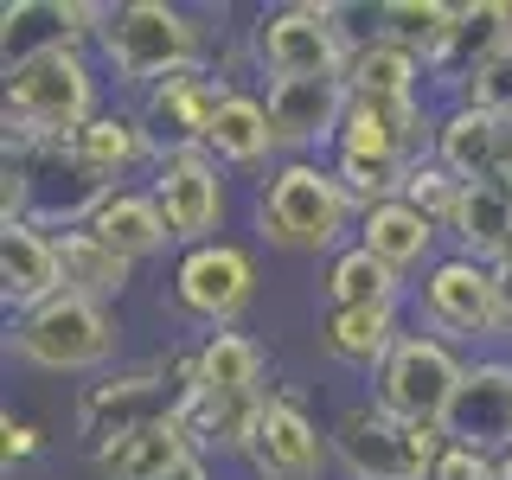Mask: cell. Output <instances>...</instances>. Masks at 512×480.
Here are the masks:
<instances>
[{"label":"cell","instance_id":"33","mask_svg":"<svg viewBox=\"0 0 512 480\" xmlns=\"http://www.w3.org/2000/svg\"><path fill=\"white\" fill-rule=\"evenodd\" d=\"M333 173H340V186L352 192V205H359V218L372 212L384 199H404V160H378V154H333Z\"/></svg>","mask_w":512,"mask_h":480},{"label":"cell","instance_id":"15","mask_svg":"<svg viewBox=\"0 0 512 480\" xmlns=\"http://www.w3.org/2000/svg\"><path fill=\"white\" fill-rule=\"evenodd\" d=\"M269 128H276L282 160H314V148H340V128L352 109L346 77H288L269 84Z\"/></svg>","mask_w":512,"mask_h":480},{"label":"cell","instance_id":"31","mask_svg":"<svg viewBox=\"0 0 512 480\" xmlns=\"http://www.w3.org/2000/svg\"><path fill=\"white\" fill-rule=\"evenodd\" d=\"M192 455H199V448L186 442L180 423H154V429H141V436L103 448V455H96V474L103 480H167L173 468H186Z\"/></svg>","mask_w":512,"mask_h":480},{"label":"cell","instance_id":"12","mask_svg":"<svg viewBox=\"0 0 512 480\" xmlns=\"http://www.w3.org/2000/svg\"><path fill=\"white\" fill-rule=\"evenodd\" d=\"M173 301L205 320V327H237V314L256 301V256L231 237H212V244L186 250L180 269H173Z\"/></svg>","mask_w":512,"mask_h":480},{"label":"cell","instance_id":"34","mask_svg":"<svg viewBox=\"0 0 512 480\" xmlns=\"http://www.w3.org/2000/svg\"><path fill=\"white\" fill-rule=\"evenodd\" d=\"M404 205H416L429 224L448 231V218H455V205H461V180L436 154H423V160H410V173H404Z\"/></svg>","mask_w":512,"mask_h":480},{"label":"cell","instance_id":"3","mask_svg":"<svg viewBox=\"0 0 512 480\" xmlns=\"http://www.w3.org/2000/svg\"><path fill=\"white\" fill-rule=\"evenodd\" d=\"M96 52H103V64H109V77H116V84L148 96L160 77L205 64L199 58L205 39H199V26H192V13L167 7V0H122V7L103 13Z\"/></svg>","mask_w":512,"mask_h":480},{"label":"cell","instance_id":"6","mask_svg":"<svg viewBox=\"0 0 512 480\" xmlns=\"http://www.w3.org/2000/svg\"><path fill=\"white\" fill-rule=\"evenodd\" d=\"M352 32L340 7H320V0H282V7H263L250 26V58L269 84H288V77H346L352 58Z\"/></svg>","mask_w":512,"mask_h":480},{"label":"cell","instance_id":"27","mask_svg":"<svg viewBox=\"0 0 512 480\" xmlns=\"http://www.w3.org/2000/svg\"><path fill=\"white\" fill-rule=\"evenodd\" d=\"M205 154H212L224 173L269 167V154H276V128H269V103H263V96H250V90L224 96L212 135H205Z\"/></svg>","mask_w":512,"mask_h":480},{"label":"cell","instance_id":"25","mask_svg":"<svg viewBox=\"0 0 512 480\" xmlns=\"http://www.w3.org/2000/svg\"><path fill=\"white\" fill-rule=\"evenodd\" d=\"M423 84H429V58L410 52V45H397V39H384V32L359 39L352 58H346V90L352 96L404 103V96H423Z\"/></svg>","mask_w":512,"mask_h":480},{"label":"cell","instance_id":"41","mask_svg":"<svg viewBox=\"0 0 512 480\" xmlns=\"http://www.w3.org/2000/svg\"><path fill=\"white\" fill-rule=\"evenodd\" d=\"M506 256H512V244H506ZM506 256H500V263H506Z\"/></svg>","mask_w":512,"mask_h":480},{"label":"cell","instance_id":"23","mask_svg":"<svg viewBox=\"0 0 512 480\" xmlns=\"http://www.w3.org/2000/svg\"><path fill=\"white\" fill-rule=\"evenodd\" d=\"M436 237H442V224H429V218L416 212V205H404V199H384V205H372V212L359 218L352 244H365L384 269L410 276V269H429V263H436Z\"/></svg>","mask_w":512,"mask_h":480},{"label":"cell","instance_id":"17","mask_svg":"<svg viewBox=\"0 0 512 480\" xmlns=\"http://www.w3.org/2000/svg\"><path fill=\"white\" fill-rule=\"evenodd\" d=\"M436 148V116L423 109V96H404V103H378V96H352L340 148L333 154H378V160H423Z\"/></svg>","mask_w":512,"mask_h":480},{"label":"cell","instance_id":"4","mask_svg":"<svg viewBox=\"0 0 512 480\" xmlns=\"http://www.w3.org/2000/svg\"><path fill=\"white\" fill-rule=\"evenodd\" d=\"M327 442H333V468L346 480H429L442 461V429L404 423L372 397H352V404L333 410Z\"/></svg>","mask_w":512,"mask_h":480},{"label":"cell","instance_id":"40","mask_svg":"<svg viewBox=\"0 0 512 480\" xmlns=\"http://www.w3.org/2000/svg\"><path fill=\"white\" fill-rule=\"evenodd\" d=\"M500 480H512V448H506V455H500Z\"/></svg>","mask_w":512,"mask_h":480},{"label":"cell","instance_id":"5","mask_svg":"<svg viewBox=\"0 0 512 480\" xmlns=\"http://www.w3.org/2000/svg\"><path fill=\"white\" fill-rule=\"evenodd\" d=\"M186 384H192V359H154V365H135V372L96 378L77 397V436L90 442V455H103V448L141 436L154 423H173Z\"/></svg>","mask_w":512,"mask_h":480},{"label":"cell","instance_id":"42","mask_svg":"<svg viewBox=\"0 0 512 480\" xmlns=\"http://www.w3.org/2000/svg\"><path fill=\"white\" fill-rule=\"evenodd\" d=\"M506 186H512V173H506Z\"/></svg>","mask_w":512,"mask_h":480},{"label":"cell","instance_id":"30","mask_svg":"<svg viewBox=\"0 0 512 480\" xmlns=\"http://www.w3.org/2000/svg\"><path fill=\"white\" fill-rule=\"evenodd\" d=\"M404 276L384 269L365 244H346L340 256H327V276H320V301L327 308H397L404 301Z\"/></svg>","mask_w":512,"mask_h":480},{"label":"cell","instance_id":"29","mask_svg":"<svg viewBox=\"0 0 512 480\" xmlns=\"http://www.w3.org/2000/svg\"><path fill=\"white\" fill-rule=\"evenodd\" d=\"M58 276H64V295H84L96 308H109V301H122L128 276H135V263L116 256L109 244H96L90 231H58Z\"/></svg>","mask_w":512,"mask_h":480},{"label":"cell","instance_id":"22","mask_svg":"<svg viewBox=\"0 0 512 480\" xmlns=\"http://www.w3.org/2000/svg\"><path fill=\"white\" fill-rule=\"evenodd\" d=\"M314 340H320V352H327L333 365L372 378L397 352V340H404V320H397V308H320Z\"/></svg>","mask_w":512,"mask_h":480},{"label":"cell","instance_id":"7","mask_svg":"<svg viewBox=\"0 0 512 480\" xmlns=\"http://www.w3.org/2000/svg\"><path fill=\"white\" fill-rule=\"evenodd\" d=\"M116 346H122L116 314L84 295H52L45 308L13 314V352L39 372H103Z\"/></svg>","mask_w":512,"mask_h":480},{"label":"cell","instance_id":"10","mask_svg":"<svg viewBox=\"0 0 512 480\" xmlns=\"http://www.w3.org/2000/svg\"><path fill=\"white\" fill-rule=\"evenodd\" d=\"M416 314H423V333H442V340H506L493 263H474V256H436L416 282Z\"/></svg>","mask_w":512,"mask_h":480},{"label":"cell","instance_id":"18","mask_svg":"<svg viewBox=\"0 0 512 480\" xmlns=\"http://www.w3.org/2000/svg\"><path fill=\"white\" fill-rule=\"evenodd\" d=\"M506 39H512V0H474V7H455L436 58H429V84H442L461 103V90L474 84V71L500 52Z\"/></svg>","mask_w":512,"mask_h":480},{"label":"cell","instance_id":"37","mask_svg":"<svg viewBox=\"0 0 512 480\" xmlns=\"http://www.w3.org/2000/svg\"><path fill=\"white\" fill-rule=\"evenodd\" d=\"M45 448V436H39V423H26V416H0V455H7V468H20V461H32Z\"/></svg>","mask_w":512,"mask_h":480},{"label":"cell","instance_id":"9","mask_svg":"<svg viewBox=\"0 0 512 480\" xmlns=\"http://www.w3.org/2000/svg\"><path fill=\"white\" fill-rule=\"evenodd\" d=\"M461 372H468V359L442 333H404L397 352L372 372V404H384L391 416H404V423L442 429V416L461 391Z\"/></svg>","mask_w":512,"mask_h":480},{"label":"cell","instance_id":"13","mask_svg":"<svg viewBox=\"0 0 512 480\" xmlns=\"http://www.w3.org/2000/svg\"><path fill=\"white\" fill-rule=\"evenodd\" d=\"M237 455L250 461L256 480H320V468L333 461V442L320 436V423L295 397L269 391L263 410H256V423L244 429V448H237Z\"/></svg>","mask_w":512,"mask_h":480},{"label":"cell","instance_id":"2","mask_svg":"<svg viewBox=\"0 0 512 480\" xmlns=\"http://www.w3.org/2000/svg\"><path fill=\"white\" fill-rule=\"evenodd\" d=\"M256 231L276 250H301V256H340L346 231H359V205L340 186V173L320 160H276L269 180L256 186Z\"/></svg>","mask_w":512,"mask_h":480},{"label":"cell","instance_id":"28","mask_svg":"<svg viewBox=\"0 0 512 480\" xmlns=\"http://www.w3.org/2000/svg\"><path fill=\"white\" fill-rule=\"evenodd\" d=\"M71 154L84 160L90 173H103L109 186H116L128 167H141V160L154 167L148 128H141V116H135V109H103V116H90V122L71 135Z\"/></svg>","mask_w":512,"mask_h":480},{"label":"cell","instance_id":"38","mask_svg":"<svg viewBox=\"0 0 512 480\" xmlns=\"http://www.w3.org/2000/svg\"><path fill=\"white\" fill-rule=\"evenodd\" d=\"M493 288H500V327H506V340H512V256H506V263H493Z\"/></svg>","mask_w":512,"mask_h":480},{"label":"cell","instance_id":"35","mask_svg":"<svg viewBox=\"0 0 512 480\" xmlns=\"http://www.w3.org/2000/svg\"><path fill=\"white\" fill-rule=\"evenodd\" d=\"M461 103L487 109V116H512V39H506L500 52H493V58L474 71V84L461 90Z\"/></svg>","mask_w":512,"mask_h":480},{"label":"cell","instance_id":"39","mask_svg":"<svg viewBox=\"0 0 512 480\" xmlns=\"http://www.w3.org/2000/svg\"><path fill=\"white\" fill-rule=\"evenodd\" d=\"M167 480H212V468H205V455H192V461H186V468H173Z\"/></svg>","mask_w":512,"mask_h":480},{"label":"cell","instance_id":"20","mask_svg":"<svg viewBox=\"0 0 512 480\" xmlns=\"http://www.w3.org/2000/svg\"><path fill=\"white\" fill-rule=\"evenodd\" d=\"M0 295H7L13 314H32L52 295H64L52 231H39V224H0Z\"/></svg>","mask_w":512,"mask_h":480},{"label":"cell","instance_id":"21","mask_svg":"<svg viewBox=\"0 0 512 480\" xmlns=\"http://www.w3.org/2000/svg\"><path fill=\"white\" fill-rule=\"evenodd\" d=\"M192 391L218 397V404H263L269 384H263V346L237 327L205 333L199 352H192Z\"/></svg>","mask_w":512,"mask_h":480},{"label":"cell","instance_id":"32","mask_svg":"<svg viewBox=\"0 0 512 480\" xmlns=\"http://www.w3.org/2000/svg\"><path fill=\"white\" fill-rule=\"evenodd\" d=\"M448 20H455V7H442V0H384V7H378V32H384V39L410 45V52H423V58H436Z\"/></svg>","mask_w":512,"mask_h":480},{"label":"cell","instance_id":"24","mask_svg":"<svg viewBox=\"0 0 512 480\" xmlns=\"http://www.w3.org/2000/svg\"><path fill=\"white\" fill-rule=\"evenodd\" d=\"M84 231L96 237V244H109L116 256H128V263H148V256H160L173 244V231H167V218H160L148 186H116L103 205H96V218L84 224Z\"/></svg>","mask_w":512,"mask_h":480},{"label":"cell","instance_id":"36","mask_svg":"<svg viewBox=\"0 0 512 480\" xmlns=\"http://www.w3.org/2000/svg\"><path fill=\"white\" fill-rule=\"evenodd\" d=\"M429 480H500V455H480V448H461V442H442V461Z\"/></svg>","mask_w":512,"mask_h":480},{"label":"cell","instance_id":"8","mask_svg":"<svg viewBox=\"0 0 512 480\" xmlns=\"http://www.w3.org/2000/svg\"><path fill=\"white\" fill-rule=\"evenodd\" d=\"M7 173L20 180L26 192V224H39V231H84L96 218V205L109 199L103 173H90L84 160L71 154V141H39V148H13L7 141Z\"/></svg>","mask_w":512,"mask_h":480},{"label":"cell","instance_id":"26","mask_svg":"<svg viewBox=\"0 0 512 480\" xmlns=\"http://www.w3.org/2000/svg\"><path fill=\"white\" fill-rule=\"evenodd\" d=\"M448 237H455V256H474V263H500L512 244V186L500 180H474L461 186V205L448 218Z\"/></svg>","mask_w":512,"mask_h":480},{"label":"cell","instance_id":"19","mask_svg":"<svg viewBox=\"0 0 512 480\" xmlns=\"http://www.w3.org/2000/svg\"><path fill=\"white\" fill-rule=\"evenodd\" d=\"M429 154H436L461 186L500 180L506 173V116H487V109H474V103H448L436 116V148Z\"/></svg>","mask_w":512,"mask_h":480},{"label":"cell","instance_id":"11","mask_svg":"<svg viewBox=\"0 0 512 480\" xmlns=\"http://www.w3.org/2000/svg\"><path fill=\"white\" fill-rule=\"evenodd\" d=\"M237 84H224L218 71H205V64H192V71H173V77H160V84L141 96V128H148V148L154 160L160 154H192V148H205V135H212V122H218V109H224V96H231Z\"/></svg>","mask_w":512,"mask_h":480},{"label":"cell","instance_id":"16","mask_svg":"<svg viewBox=\"0 0 512 480\" xmlns=\"http://www.w3.org/2000/svg\"><path fill=\"white\" fill-rule=\"evenodd\" d=\"M442 442L480 448V455H506L512 448V352L468 359L461 391L442 416Z\"/></svg>","mask_w":512,"mask_h":480},{"label":"cell","instance_id":"14","mask_svg":"<svg viewBox=\"0 0 512 480\" xmlns=\"http://www.w3.org/2000/svg\"><path fill=\"white\" fill-rule=\"evenodd\" d=\"M148 192H154L160 218H167L173 244L199 250V244H212V237H218V224H224V167H218L205 148H192V154H160Z\"/></svg>","mask_w":512,"mask_h":480},{"label":"cell","instance_id":"1","mask_svg":"<svg viewBox=\"0 0 512 480\" xmlns=\"http://www.w3.org/2000/svg\"><path fill=\"white\" fill-rule=\"evenodd\" d=\"M96 103V64L77 45H45L7 64V141L13 148H39V141H71Z\"/></svg>","mask_w":512,"mask_h":480}]
</instances>
